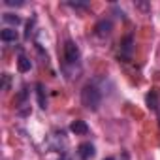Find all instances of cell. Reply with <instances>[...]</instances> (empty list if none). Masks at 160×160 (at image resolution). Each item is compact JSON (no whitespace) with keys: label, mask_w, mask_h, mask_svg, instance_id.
<instances>
[{"label":"cell","mask_w":160,"mask_h":160,"mask_svg":"<svg viewBox=\"0 0 160 160\" xmlns=\"http://www.w3.org/2000/svg\"><path fill=\"white\" fill-rule=\"evenodd\" d=\"M81 104L91 109V111H98L100 104H102V92L96 85H85L81 91Z\"/></svg>","instance_id":"cell-1"},{"label":"cell","mask_w":160,"mask_h":160,"mask_svg":"<svg viewBox=\"0 0 160 160\" xmlns=\"http://www.w3.org/2000/svg\"><path fill=\"white\" fill-rule=\"evenodd\" d=\"M79 58H81V53H79V47L75 45V42L66 40L64 42V60H66V64L75 66V64H79Z\"/></svg>","instance_id":"cell-2"},{"label":"cell","mask_w":160,"mask_h":160,"mask_svg":"<svg viewBox=\"0 0 160 160\" xmlns=\"http://www.w3.org/2000/svg\"><path fill=\"white\" fill-rule=\"evenodd\" d=\"M94 145L92 143H81L77 147V156L81 158V160H89V158H92L94 156Z\"/></svg>","instance_id":"cell-3"},{"label":"cell","mask_w":160,"mask_h":160,"mask_svg":"<svg viewBox=\"0 0 160 160\" xmlns=\"http://www.w3.org/2000/svg\"><path fill=\"white\" fill-rule=\"evenodd\" d=\"M94 30H96V36L106 38V36H109V34H111L113 25H111V21H109V19H102V21L94 27Z\"/></svg>","instance_id":"cell-4"},{"label":"cell","mask_w":160,"mask_h":160,"mask_svg":"<svg viewBox=\"0 0 160 160\" xmlns=\"http://www.w3.org/2000/svg\"><path fill=\"white\" fill-rule=\"evenodd\" d=\"M70 130H72L75 136H85V134H89V126H87L85 121H73V122L70 124Z\"/></svg>","instance_id":"cell-5"},{"label":"cell","mask_w":160,"mask_h":160,"mask_svg":"<svg viewBox=\"0 0 160 160\" xmlns=\"http://www.w3.org/2000/svg\"><path fill=\"white\" fill-rule=\"evenodd\" d=\"M147 106H149V109H158V106H160V92H158V89H152L149 94H147Z\"/></svg>","instance_id":"cell-6"},{"label":"cell","mask_w":160,"mask_h":160,"mask_svg":"<svg viewBox=\"0 0 160 160\" xmlns=\"http://www.w3.org/2000/svg\"><path fill=\"white\" fill-rule=\"evenodd\" d=\"M17 30L15 28H4L2 32H0V38H2V42H17Z\"/></svg>","instance_id":"cell-7"},{"label":"cell","mask_w":160,"mask_h":160,"mask_svg":"<svg viewBox=\"0 0 160 160\" xmlns=\"http://www.w3.org/2000/svg\"><path fill=\"white\" fill-rule=\"evenodd\" d=\"M36 94H38V104H40V108L45 109V108H47V98H45V89H43L42 83L36 85Z\"/></svg>","instance_id":"cell-8"},{"label":"cell","mask_w":160,"mask_h":160,"mask_svg":"<svg viewBox=\"0 0 160 160\" xmlns=\"http://www.w3.org/2000/svg\"><path fill=\"white\" fill-rule=\"evenodd\" d=\"M132 42H134L132 36H126V38L122 40V43H121V51H122L124 57H130V53H132Z\"/></svg>","instance_id":"cell-9"},{"label":"cell","mask_w":160,"mask_h":160,"mask_svg":"<svg viewBox=\"0 0 160 160\" xmlns=\"http://www.w3.org/2000/svg\"><path fill=\"white\" fill-rule=\"evenodd\" d=\"M17 68H19V72H28L30 68H32V64H30V60L25 57V55H19V58H17Z\"/></svg>","instance_id":"cell-10"},{"label":"cell","mask_w":160,"mask_h":160,"mask_svg":"<svg viewBox=\"0 0 160 160\" xmlns=\"http://www.w3.org/2000/svg\"><path fill=\"white\" fill-rule=\"evenodd\" d=\"M2 19H4L6 23H10V25H15V27L21 23V19H19L15 13H4V15H2Z\"/></svg>","instance_id":"cell-11"},{"label":"cell","mask_w":160,"mask_h":160,"mask_svg":"<svg viewBox=\"0 0 160 160\" xmlns=\"http://www.w3.org/2000/svg\"><path fill=\"white\" fill-rule=\"evenodd\" d=\"M2 77H4V83H2V89H4V91H8V89H10V75H8V73H4Z\"/></svg>","instance_id":"cell-12"},{"label":"cell","mask_w":160,"mask_h":160,"mask_svg":"<svg viewBox=\"0 0 160 160\" xmlns=\"http://www.w3.org/2000/svg\"><path fill=\"white\" fill-rule=\"evenodd\" d=\"M30 32H32V23H28V25H27V34H25V36H27V38H30Z\"/></svg>","instance_id":"cell-13"},{"label":"cell","mask_w":160,"mask_h":160,"mask_svg":"<svg viewBox=\"0 0 160 160\" xmlns=\"http://www.w3.org/2000/svg\"><path fill=\"white\" fill-rule=\"evenodd\" d=\"M106 160H115V158H106Z\"/></svg>","instance_id":"cell-14"}]
</instances>
